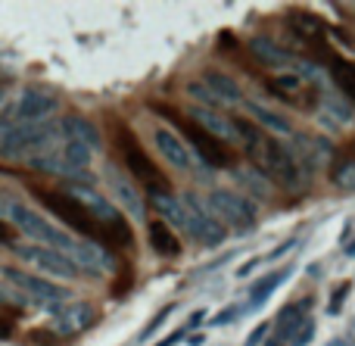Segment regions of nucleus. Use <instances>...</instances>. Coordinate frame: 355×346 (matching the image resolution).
<instances>
[{
  "label": "nucleus",
  "mask_w": 355,
  "mask_h": 346,
  "mask_svg": "<svg viewBox=\"0 0 355 346\" xmlns=\"http://www.w3.org/2000/svg\"><path fill=\"white\" fill-rule=\"evenodd\" d=\"M287 22H290V28H293L306 44L309 41H318V37H321V19L312 16V12H293Z\"/></svg>",
  "instance_id": "nucleus-29"
},
{
  "label": "nucleus",
  "mask_w": 355,
  "mask_h": 346,
  "mask_svg": "<svg viewBox=\"0 0 355 346\" xmlns=\"http://www.w3.org/2000/svg\"><path fill=\"white\" fill-rule=\"evenodd\" d=\"M3 212H6V203H3V200H0V218H3Z\"/></svg>",
  "instance_id": "nucleus-42"
},
{
  "label": "nucleus",
  "mask_w": 355,
  "mask_h": 346,
  "mask_svg": "<svg viewBox=\"0 0 355 346\" xmlns=\"http://www.w3.org/2000/svg\"><path fill=\"white\" fill-rule=\"evenodd\" d=\"M62 135H66V137H75V141H81L87 150H91V153L103 147L100 128L91 122V119H85V116H69V119H62Z\"/></svg>",
  "instance_id": "nucleus-22"
},
{
  "label": "nucleus",
  "mask_w": 355,
  "mask_h": 346,
  "mask_svg": "<svg viewBox=\"0 0 355 346\" xmlns=\"http://www.w3.org/2000/svg\"><path fill=\"white\" fill-rule=\"evenodd\" d=\"M346 293H349V284H343V287H340V291H337V297L331 300V306H327V309H331V315H334V312H340V306H343Z\"/></svg>",
  "instance_id": "nucleus-36"
},
{
  "label": "nucleus",
  "mask_w": 355,
  "mask_h": 346,
  "mask_svg": "<svg viewBox=\"0 0 355 346\" xmlns=\"http://www.w3.org/2000/svg\"><path fill=\"white\" fill-rule=\"evenodd\" d=\"M60 128H44V125H16L0 137V156L3 159H22V156H35L41 150L60 144Z\"/></svg>",
  "instance_id": "nucleus-7"
},
{
  "label": "nucleus",
  "mask_w": 355,
  "mask_h": 346,
  "mask_svg": "<svg viewBox=\"0 0 355 346\" xmlns=\"http://www.w3.org/2000/svg\"><path fill=\"white\" fill-rule=\"evenodd\" d=\"M10 334H12L10 322H3V318H0V340H3V337H10Z\"/></svg>",
  "instance_id": "nucleus-40"
},
{
  "label": "nucleus",
  "mask_w": 355,
  "mask_h": 346,
  "mask_svg": "<svg viewBox=\"0 0 355 346\" xmlns=\"http://www.w3.org/2000/svg\"><path fill=\"white\" fill-rule=\"evenodd\" d=\"M35 197L47 206V212H53L66 228L78 231L85 241H94V243H100V247L106 243V228L75 197H69V193H62V191H35Z\"/></svg>",
  "instance_id": "nucleus-3"
},
{
  "label": "nucleus",
  "mask_w": 355,
  "mask_h": 346,
  "mask_svg": "<svg viewBox=\"0 0 355 346\" xmlns=\"http://www.w3.org/2000/svg\"><path fill=\"white\" fill-rule=\"evenodd\" d=\"M6 222H10V228L22 231L25 237H31V241H37V247H50V250H60V253H69V247L75 243V237L69 234V231L56 228L50 218H44L41 212H35L31 206L19 203V200H6Z\"/></svg>",
  "instance_id": "nucleus-2"
},
{
  "label": "nucleus",
  "mask_w": 355,
  "mask_h": 346,
  "mask_svg": "<svg viewBox=\"0 0 355 346\" xmlns=\"http://www.w3.org/2000/svg\"><path fill=\"white\" fill-rule=\"evenodd\" d=\"M116 141H119V150H122V159H125V168L131 172L135 184H144L150 193H172V184L168 178L162 175V168L144 153L141 141L131 135L128 128H116Z\"/></svg>",
  "instance_id": "nucleus-5"
},
{
  "label": "nucleus",
  "mask_w": 355,
  "mask_h": 346,
  "mask_svg": "<svg viewBox=\"0 0 355 346\" xmlns=\"http://www.w3.org/2000/svg\"><path fill=\"white\" fill-rule=\"evenodd\" d=\"M268 87L277 94L281 100H290V103H296V106H302V100H300V94L306 91V81L302 78H296V75H277V78H268Z\"/></svg>",
  "instance_id": "nucleus-28"
},
{
  "label": "nucleus",
  "mask_w": 355,
  "mask_h": 346,
  "mask_svg": "<svg viewBox=\"0 0 355 346\" xmlns=\"http://www.w3.org/2000/svg\"><path fill=\"white\" fill-rule=\"evenodd\" d=\"M268 346H284V340H277V337H275V340H268Z\"/></svg>",
  "instance_id": "nucleus-41"
},
{
  "label": "nucleus",
  "mask_w": 355,
  "mask_h": 346,
  "mask_svg": "<svg viewBox=\"0 0 355 346\" xmlns=\"http://www.w3.org/2000/svg\"><path fill=\"white\" fill-rule=\"evenodd\" d=\"M331 72H334V81L340 85V91L355 100V66L352 62H346V60H340L337 53H331Z\"/></svg>",
  "instance_id": "nucleus-30"
},
{
  "label": "nucleus",
  "mask_w": 355,
  "mask_h": 346,
  "mask_svg": "<svg viewBox=\"0 0 355 346\" xmlns=\"http://www.w3.org/2000/svg\"><path fill=\"white\" fill-rule=\"evenodd\" d=\"M94 322H97V309H94L91 303H69V306H62V309H56L50 328H53L56 337H75L91 328Z\"/></svg>",
  "instance_id": "nucleus-13"
},
{
  "label": "nucleus",
  "mask_w": 355,
  "mask_h": 346,
  "mask_svg": "<svg viewBox=\"0 0 355 346\" xmlns=\"http://www.w3.org/2000/svg\"><path fill=\"white\" fill-rule=\"evenodd\" d=\"M153 209L159 212V222L162 225L184 231V203H181V197H172V193H156V197H153Z\"/></svg>",
  "instance_id": "nucleus-26"
},
{
  "label": "nucleus",
  "mask_w": 355,
  "mask_h": 346,
  "mask_svg": "<svg viewBox=\"0 0 355 346\" xmlns=\"http://www.w3.org/2000/svg\"><path fill=\"white\" fill-rule=\"evenodd\" d=\"M69 259L75 262L78 268H87L91 275H103V272H112V256H110V250H103L100 243H94V241H85V237H75V243L69 247Z\"/></svg>",
  "instance_id": "nucleus-15"
},
{
  "label": "nucleus",
  "mask_w": 355,
  "mask_h": 346,
  "mask_svg": "<svg viewBox=\"0 0 355 346\" xmlns=\"http://www.w3.org/2000/svg\"><path fill=\"white\" fill-rule=\"evenodd\" d=\"M66 193H69V197L78 200V203L85 206V209L91 212V216L97 218V222L103 225V228H106V225H112V222H119V218H122V216H119L116 206H112L110 200L103 197V193L94 191V187H87V184H72Z\"/></svg>",
  "instance_id": "nucleus-16"
},
{
  "label": "nucleus",
  "mask_w": 355,
  "mask_h": 346,
  "mask_svg": "<svg viewBox=\"0 0 355 346\" xmlns=\"http://www.w3.org/2000/svg\"><path fill=\"white\" fill-rule=\"evenodd\" d=\"M103 178H106L110 193L116 197V203L122 206V209L128 212L135 222L147 218V203H144V193L137 191V184H135V178H131V175H125L116 162H110V166H106V172H103Z\"/></svg>",
  "instance_id": "nucleus-10"
},
{
  "label": "nucleus",
  "mask_w": 355,
  "mask_h": 346,
  "mask_svg": "<svg viewBox=\"0 0 355 346\" xmlns=\"http://www.w3.org/2000/svg\"><path fill=\"white\" fill-rule=\"evenodd\" d=\"M312 337H315V322L309 318V322L300 328V334H296L290 343H293V346H309V340H312Z\"/></svg>",
  "instance_id": "nucleus-33"
},
{
  "label": "nucleus",
  "mask_w": 355,
  "mask_h": 346,
  "mask_svg": "<svg viewBox=\"0 0 355 346\" xmlns=\"http://www.w3.org/2000/svg\"><path fill=\"white\" fill-rule=\"evenodd\" d=\"M10 241H12V228L0 218V243H10Z\"/></svg>",
  "instance_id": "nucleus-38"
},
{
  "label": "nucleus",
  "mask_w": 355,
  "mask_h": 346,
  "mask_svg": "<svg viewBox=\"0 0 355 346\" xmlns=\"http://www.w3.org/2000/svg\"><path fill=\"white\" fill-rule=\"evenodd\" d=\"M262 337H265V325H259V328L250 334V343H246V346H256L259 340H262Z\"/></svg>",
  "instance_id": "nucleus-39"
},
{
  "label": "nucleus",
  "mask_w": 355,
  "mask_h": 346,
  "mask_svg": "<svg viewBox=\"0 0 355 346\" xmlns=\"http://www.w3.org/2000/svg\"><path fill=\"white\" fill-rule=\"evenodd\" d=\"M240 312H243V309H240V306H227L225 312H218V315L212 318V325H227V322H231V318H237Z\"/></svg>",
  "instance_id": "nucleus-34"
},
{
  "label": "nucleus",
  "mask_w": 355,
  "mask_h": 346,
  "mask_svg": "<svg viewBox=\"0 0 355 346\" xmlns=\"http://www.w3.org/2000/svg\"><path fill=\"white\" fill-rule=\"evenodd\" d=\"M16 256L28 266H35L37 272H44V278H56V281H75L81 275V268L69 259L66 253L50 247H12Z\"/></svg>",
  "instance_id": "nucleus-9"
},
{
  "label": "nucleus",
  "mask_w": 355,
  "mask_h": 346,
  "mask_svg": "<svg viewBox=\"0 0 355 346\" xmlns=\"http://www.w3.org/2000/svg\"><path fill=\"white\" fill-rule=\"evenodd\" d=\"M287 275H290V268H275V272L262 275V278L250 287V306H252V309H256V306H262L265 300H268L271 293L284 284V281H287Z\"/></svg>",
  "instance_id": "nucleus-27"
},
{
  "label": "nucleus",
  "mask_w": 355,
  "mask_h": 346,
  "mask_svg": "<svg viewBox=\"0 0 355 346\" xmlns=\"http://www.w3.org/2000/svg\"><path fill=\"white\" fill-rule=\"evenodd\" d=\"M62 175H75V178H87V168H91V150L85 147L75 137H62Z\"/></svg>",
  "instance_id": "nucleus-20"
},
{
  "label": "nucleus",
  "mask_w": 355,
  "mask_h": 346,
  "mask_svg": "<svg viewBox=\"0 0 355 346\" xmlns=\"http://www.w3.org/2000/svg\"><path fill=\"white\" fill-rule=\"evenodd\" d=\"M147 234H150V247H153V253L166 256V259H175V256H181V241L175 237V231L168 228V225L150 222Z\"/></svg>",
  "instance_id": "nucleus-25"
},
{
  "label": "nucleus",
  "mask_w": 355,
  "mask_h": 346,
  "mask_svg": "<svg viewBox=\"0 0 355 346\" xmlns=\"http://www.w3.org/2000/svg\"><path fill=\"white\" fill-rule=\"evenodd\" d=\"M331 346H346L343 340H331Z\"/></svg>",
  "instance_id": "nucleus-43"
},
{
  "label": "nucleus",
  "mask_w": 355,
  "mask_h": 346,
  "mask_svg": "<svg viewBox=\"0 0 355 346\" xmlns=\"http://www.w3.org/2000/svg\"><path fill=\"white\" fill-rule=\"evenodd\" d=\"M153 144L159 150V156L178 172H196V156L187 144L181 141V135L172 128H156L153 131Z\"/></svg>",
  "instance_id": "nucleus-12"
},
{
  "label": "nucleus",
  "mask_w": 355,
  "mask_h": 346,
  "mask_svg": "<svg viewBox=\"0 0 355 346\" xmlns=\"http://www.w3.org/2000/svg\"><path fill=\"white\" fill-rule=\"evenodd\" d=\"M309 309H312V297L300 300V303H290L277 312V340H293L300 334V328L309 322Z\"/></svg>",
  "instance_id": "nucleus-19"
},
{
  "label": "nucleus",
  "mask_w": 355,
  "mask_h": 346,
  "mask_svg": "<svg viewBox=\"0 0 355 346\" xmlns=\"http://www.w3.org/2000/svg\"><path fill=\"white\" fill-rule=\"evenodd\" d=\"M190 116H193V125H196V128H202L206 135L218 137L221 144H225V141H240L237 122H231V119L221 116V112L206 110V106H193V110H190Z\"/></svg>",
  "instance_id": "nucleus-17"
},
{
  "label": "nucleus",
  "mask_w": 355,
  "mask_h": 346,
  "mask_svg": "<svg viewBox=\"0 0 355 346\" xmlns=\"http://www.w3.org/2000/svg\"><path fill=\"white\" fill-rule=\"evenodd\" d=\"M200 81L209 87V94H212V97L218 100L221 106H237V103H243V91H240V85L231 78V75L218 72V69H206Z\"/></svg>",
  "instance_id": "nucleus-18"
},
{
  "label": "nucleus",
  "mask_w": 355,
  "mask_h": 346,
  "mask_svg": "<svg viewBox=\"0 0 355 346\" xmlns=\"http://www.w3.org/2000/svg\"><path fill=\"white\" fill-rule=\"evenodd\" d=\"M184 234L193 237L196 243L202 247H218L221 241L227 237V231L221 228L218 222L212 218V212L206 209V200L196 197V193H184Z\"/></svg>",
  "instance_id": "nucleus-8"
},
{
  "label": "nucleus",
  "mask_w": 355,
  "mask_h": 346,
  "mask_svg": "<svg viewBox=\"0 0 355 346\" xmlns=\"http://www.w3.org/2000/svg\"><path fill=\"white\" fill-rule=\"evenodd\" d=\"M237 131H240V144L246 147V153H250V159H252V168L262 172L271 184H281V187H287V191H300L309 181V175L302 172V166L293 159V153H290L284 144H277L271 135H265L262 128H256L250 119H240Z\"/></svg>",
  "instance_id": "nucleus-1"
},
{
  "label": "nucleus",
  "mask_w": 355,
  "mask_h": 346,
  "mask_svg": "<svg viewBox=\"0 0 355 346\" xmlns=\"http://www.w3.org/2000/svg\"><path fill=\"white\" fill-rule=\"evenodd\" d=\"M181 337H187V328H178V331H175V334H168V337H166V340H159V343H156V346H175L178 340H181Z\"/></svg>",
  "instance_id": "nucleus-37"
},
{
  "label": "nucleus",
  "mask_w": 355,
  "mask_h": 346,
  "mask_svg": "<svg viewBox=\"0 0 355 346\" xmlns=\"http://www.w3.org/2000/svg\"><path fill=\"white\" fill-rule=\"evenodd\" d=\"M31 340H37V346H56L60 343V337L50 331V334H44V331H31Z\"/></svg>",
  "instance_id": "nucleus-35"
},
{
  "label": "nucleus",
  "mask_w": 355,
  "mask_h": 346,
  "mask_svg": "<svg viewBox=\"0 0 355 346\" xmlns=\"http://www.w3.org/2000/svg\"><path fill=\"white\" fill-rule=\"evenodd\" d=\"M0 103H3V87H0Z\"/></svg>",
  "instance_id": "nucleus-44"
},
{
  "label": "nucleus",
  "mask_w": 355,
  "mask_h": 346,
  "mask_svg": "<svg viewBox=\"0 0 355 346\" xmlns=\"http://www.w3.org/2000/svg\"><path fill=\"white\" fill-rule=\"evenodd\" d=\"M234 184L240 187L237 193H250V197H259V200H268L271 197V181L265 178L262 172H256L252 166L246 168H234Z\"/></svg>",
  "instance_id": "nucleus-24"
},
{
  "label": "nucleus",
  "mask_w": 355,
  "mask_h": 346,
  "mask_svg": "<svg viewBox=\"0 0 355 346\" xmlns=\"http://www.w3.org/2000/svg\"><path fill=\"white\" fill-rule=\"evenodd\" d=\"M172 312H175V306H166V309H162V312H159V315H156V318H153V322H150V325H147V328H144L141 340H147V337H153V331H156V328H162V325H166V318H168V315H172Z\"/></svg>",
  "instance_id": "nucleus-32"
},
{
  "label": "nucleus",
  "mask_w": 355,
  "mask_h": 346,
  "mask_svg": "<svg viewBox=\"0 0 355 346\" xmlns=\"http://www.w3.org/2000/svg\"><path fill=\"white\" fill-rule=\"evenodd\" d=\"M150 106H153L159 116H168V119H172V125H178V131H181V141L187 144V147L193 150V156H200V159L206 162L209 168H227V166H234V150L225 147L218 137L206 135L202 128H196L193 122L181 119L175 110H168V106H159V103H150Z\"/></svg>",
  "instance_id": "nucleus-4"
},
{
  "label": "nucleus",
  "mask_w": 355,
  "mask_h": 346,
  "mask_svg": "<svg viewBox=\"0 0 355 346\" xmlns=\"http://www.w3.org/2000/svg\"><path fill=\"white\" fill-rule=\"evenodd\" d=\"M331 178L340 191H355V159H346L343 166H337L331 172Z\"/></svg>",
  "instance_id": "nucleus-31"
},
{
  "label": "nucleus",
  "mask_w": 355,
  "mask_h": 346,
  "mask_svg": "<svg viewBox=\"0 0 355 346\" xmlns=\"http://www.w3.org/2000/svg\"><path fill=\"white\" fill-rule=\"evenodd\" d=\"M318 122L324 125V128L340 131L343 125L352 122V106H346L340 97H331V94H324V97H321V106H318Z\"/></svg>",
  "instance_id": "nucleus-23"
},
{
  "label": "nucleus",
  "mask_w": 355,
  "mask_h": 346,
  "mask_svg": "<svg viewBox=\"0 0 355 346\" xmlns=\"http://www.w3.org/2000/svg\"><path fill=\"white\" fill-rule=\"evenodd\" d=\"M3 278L10 281V284H16L22 293H28L31 300H37V303L53 306V303H66L69 300V291L62 284H56V281H50V278H37V275H31V272H19V268H12V266L3 268Z\"/></svg>",
  "instance_id": "nucleus-11"
},
{
  "label": "nucleus",
  "mask_w": 355,
  "mask_h": 346,
  "mask_svg": "<svg viewBox=\"0 0 355 346\" xmlns=\"http://www.w3.org/2000/svg\"><path fill=\"white\" fill-rule=\"evenodd\" d=\"M53 110H56L53 94L28 87V91H22V97L16 103V119H19V125H44L47 116H53Z\"/></svg>",
  "instance_id": "nucleus-14"
},
{
  "label": "nucleus",
  "mask_w": 355,
  "mask_h": 346,
  "mask_svg": "<svg viewBox=\"0 0 355 346\" xmlns=\"http://www.w3.org/2000/svg\"><path fill=\"white\" fill-rule=\"evenodd\" d=\"M206 209L212 212V218L221 225V228H234V231H252L259 222V212H256V203L243 193L231 191V187H215L209 191L206 197Z\"/></svg>",
  "instance_id": "nucleus-6"
},
{
  "label": "nucleus",
  "mask_w": 355,
  "mask_h": 346,
  "mask_svg": "<svg viewBox=\"0 0 355 346\" xmlns=\"http://www.w3.org/2000/svg\"><path fill=\"white\" fill-rule=\"evenodd\" d=\"M246 112L252 116V125H256V128H268V131H275V135L293 137V125H290V119H284L281 112L268 110V106L259 103V100H246Z\"/></svg>",
  "instance_id": "nucleus-21"
}]
</instances>
